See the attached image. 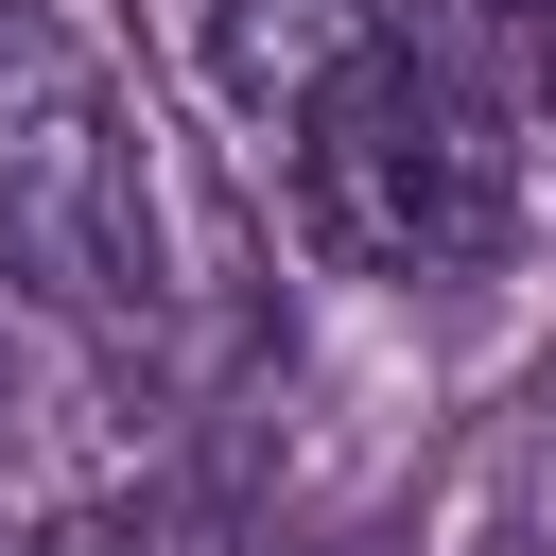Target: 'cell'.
Instances as JSON below:
<instances>
[{"label": "cell", "instance_id": "6da1fadb", "mask_svg": "<svg viewBox=\"0 0 556 556\" xmlns=\"http://www.w3.org/2000/svg\"><path fill=\"white\" fill-rule=\"evenodd\" d=\"M208 70L261 122L295 226L348 278L469 295L521 243V122H504V87L452 35H417L400 0H208Z\"/></svg>", "mask_w": 556, "mask_h": 556}, {"label": "cell", "instance_id": "7a4b0ae2", "mask_svg": "<svg viewBox=\"0 0 556 556\" xmlns=\"http://www.w3.org/2000/svg\"><path fill=\"white\" fill-rule=\"evenodd\" d=\"M0 295L122 382H208L243 330V261L87 0H0Z\"/></svg>", "mask_w": 556, "mask_h": 556}, {"label": "cell", "instance_id": "3957f363", "mask_svg": "<svg viewBox=\"0 0 556 556\" xmlns=\"http://www.w3.org/2000/svg\"><path fill=\"white\" fill-rule=\"evenodd\" d=\"M452 556H556V365L486 417V452L452 469Z\"/></svg>", "mask_w": 556, "mask_h": 556}, {"label": "cell", "instance_id": "277c9868", "mask_svg": "<svg viewBox=\"0 0 556 556\" xmlns=\"http://www.w3.org/2000/svg\"><path fill=\"white\" fill-rule=\"evenodd\" d=\"M0 556H208V521L191 504H35V521H0Z\"/></svg>", "mask_w": 556, "mask_h": 556}, {"label": "cell", "instance_id": "5b68a950", "mask_svg": "<svg viewBox=\"0 0 556 556\" xmlns=\"http://www.w3.org/2000/svg\"><path fill=\"white\" fill-rule=\"evenodd\" d=\"M486 35H521V52L556 70V0H486Z\"/></svg>", "mask_w": 556, "mask_h": 556}, {"label": "cell", "instance_id": "8992f818", "mask_svg": "<svg viewBox=\"0 0 556 556\" xmlns=\"http://www.w3.org/2000/svg\"><path fill=\"white\" fill-rule=\"evenodd\" d=\"M0 417H17V330H0Z\"/></svg>", "mask_w": 556, "mask_h": 556}]
</instances>
